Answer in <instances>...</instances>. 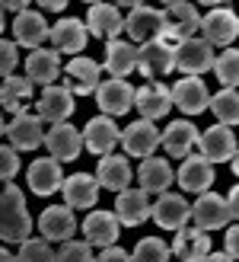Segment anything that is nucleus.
<instances>
[{"mask_svg": "<svg viewBox=\"0 0 239 262\" xmlns=\"http://www.w3.org/2000/svg\"><path fill=\"white\" fill-rule=\"evenodd\" d=\"M163 144V135L156 131L153 122L147 119H137V122H131L125 131H122V147L131 154V157H153V150Z\"/></svg>", "mask_w": 239, "mask_h": 262, "instance_id": "obj_16", "label": "nucleus"}, {"mask_svg": "<svg viewBox=\"0 0 239 262\" xmlns=\"http://www.w3.org/2000/svg\"><path fill=\"white\" fill-rule=\"evenodd\" d=\"M153 214V205H150V195L144 189H125L118 192L115 199V217L122 227H140L144 221Z\"/></svg>", "mask_w": 239, "mask_h": 262, "instance_id": "obj_14", "label": "nucleus"}, {"mask_svg": "<svg viewBox=\"0 0 239 262\" xmlns=\"http://www.w3.org/2000/svg\"><path fill=\"white\" fill-rule=\"evenodd\" d=\"M13 35H16V45L35 51V48H42L45 38H51V29L38 10H26L13 19Z\"/></svg>", "mask_w": 239, "mask_h": 262, "instance_id": "obj_26", "label": "nucleus"}, {"mask_svg": "<svg viewBox=\"0 0 239 262\" xmlns=\"http://www.w3.org/2000/svg\"><path fill=\"white\" fill-rule=\"evenodd\" d=\"M7 138L13 150H35L45 144V131H42V119L32 112H19L13 115L7 125Z\"/></svg>", "mask_w": 239, "mask_h": 262, "instance_id": "obj_12", "label": "nucleus"}, {"mask_svg": "<svg viewBox=\"0 0 239 262\" xmlns=\"http://www.w3.org/2000/svg\"><path fill=\"white\" fill-rule=\"evenodd\" d=\"M61 195H64V205L67 208H74V211H86V208H92L96 199H99V182L89 173H74V176L64 179Z\"/></svg>", "mask_w": 239, "mask_h": 262, "instance_id": "obj_22", "label": "nucleus"}, {"mask_svg": "<svg viewBox=\"0 0 239 262\" xmlns=\"http://www.w3.org/2000/svg\"><path fill=\"white\" fill-rule=\"evenodd\" d=\"M172 179H176V173H172V166L163 160V157H147V160L137 166V182H140V189L147 195L150 192H156V195L169 192Z\"/></svg>", "mask_w": 239, "mask_h": 262, "instance_id": "obj_33", "label": "nucleus"}, {"mask_svg": "<svg viewBox=\"0 0 239 262\" xmlns=\"http://www.w3.org/2000/svg\"><path fill=\"white\" fill-rule=\"evenodd\" d=\"M150 217L163 230H182L185 224H188V217H192V208H188V202H185V195H179V192H163L156 199Z\"/></svg>", "mask_w": 239, "mask_h": 262, "instance_id": "obj_20", "label": "nucleus"}, {"mask_svg": "<svg viewBox=\"0 0 239 262\" xmlns=\"http://www.w3.org/2000/svg\"><path fill=\"white\" fill-rule=\"evenodd\" d=\"M131 176H134V169H131L128 157H122V154H109V157H102L99 166H96V182H99V189L125 192V189L131 186Z\"/></svg>", "mask_w": 239, "mask_h": 262, "instance_id": "obj_29", "label": "nucleus"}, {"mask_svg": "<svg viewBox=\"0 0 239 262\" xmlns=\"http://www.w3.org/2000/svg\"><path fill=\"white\" fill-rule=\"evenodd\" d=\"M19 64V55H16V42H10V38H0V77L10 80L13 71H16Z\"/></svg>", "mask_w": 239, "mask_h": 262, "instance_id": "obj_40", "label": "nucleus"}, {"mask_svg": "<svg viewBox=\"0 0 239 262\" xmlns=\"http://www.w3.org/2000/svg\"><path fill=\"white\" fill-rule=\"evenodd\" d=\"M105 71L115 80H125L128 74L137 71V48L128 38H112L105 42Z\"/></svg>", "mask_w": 239, "mask_h": 262, "instance_id": "obj_28", "label": "nucleus"}, {"mask_svg": "<svg viewBox=\"0 0 239 262\" xmlns=\"http://www.w3.org/2000/svg\"><path fill=\"white\" fill-rule=\"evenodd\" d=\"M74 230H77V217H74V208H67V205H51L38 214V233H42V240L67 243L74 237Z\"/></svg>", "mask_w": 239, "mask_h": 262, "instance_id": "obj_19", "label": "nucleus"}, {"mask_svg": "<svg viewBox=\"0 0 239 262\" xmlns=\"http://www.w3.org/2000/svg\"><path fill=\"white\" fill-rule=\"evenodd\" d=\"M201 32L210 45H220V48H230L236 38H239V16L227 7L220 4L207 13V16H201Z\"/></svg>", "mask_w": 239, "mask_h": 262, "instance_id": "obj_6", "label": "nucleus"}, {"mask_svg": "<svg viewBox=\"0 0 239 262\" xmlns=\"http://www.w3.org/2000/svg\"><path fill=\"white\" fill-rule=\"evenodd\" d=\"M86 23L77 19V16H61L55 26H51V42H55V51L61 55H80V51L86 48Z\"/></svg>", "mask_w": 239, "mask_h": 262, "instance_id": "obj_21", "label": "nucleus"}, {"mask_svg": "<svg viewBox=\"0 0 239 262\" xmlns=\"http://www.w3.org/2000/svg\"><path fill=\"white\" fill-rule=\"evenodd\" d=\"M210 109H214V119L217 125H239V90H217L214 96H210Z\"/></svg>", "mask_w": 239, "mask_h": 262, "instance_id": "obj_35", "label": "nucleus"}, {"mask_svg": "<svg viewBox=\"0 0 239 262\" xmlns=\"http://www.w3.org/2000/svg\"><path fill=\"white\" fill-rule=\"evenodd\" d=\"M42 10H55V13H61V10H67V4H64V0H42V4H38Z\"/></svg>", "mask_w": 239, "mask_h": 262, "instance_id": "obj_46", "label": "nucleus"}, {"mask_svg": "<svg viewBox=\"0 0 239 262\" xmlns=\"http://www.w3.org/2000/svg\"><path fill=\"white\" fill-rule=\"evenodd\" d=\"M214 45L204 35L176 45V71H182V77H201L204 71H214Z\"/></svg>", "mask_w": 239, "mask_h": 262, "instance_id": "obj_3", "label": "nucleus"}, {"mask_svg": "<svg viewBox=\"0 0 239 262\" xmlns=\"http://www.w3.org/2000/svg\"><path fill=\"white\" fill-rule=\"evenodd\" d=\"M115 144H122V131L118 125L109 119V115H96L89 119L86 128H83V147L96 157H109L115 150Z\"/></svg>", "mask_w": 239, "mask_h": 262, "instance_id": "obj_11", "label": "nucleus"}, {"mask_svg": "<svg viewBox=\"0 0 239 262\" xmlns=\"http://www.w3.org/2000/svg\"><path fill=\"white\" fill-rule=\"evenodd\" d=\"M227 202H230V214L239 221V182H236V186L230 189V195H227Z\"/></svg>", "mask_w": 239, "mask_h": 262, "instance_id": "obj_44", "label": "nucleus"}, {"mask_svg": "<svg viewBox=\"0 0 239 262\" xmlns=\"http://www.w3.org/2000/svg\"><path fill=\"white\" fill-rule=\"evenodd\" d=\"M45 147L51 150L55 160H77L83 150V131H77L70 122L51 125V131L45 135Z\"/></svg>", "mask_w": 239, "mask_h": 262, "instance_id": "obj_24", "label": "nucleus"}, {"mask_svg": "<svg viewBox=\"0 0 239 262\" xmlns=\"http://www.w3.org/2000/svg\"><path fill=\"white\" fill-rule=\"evenodd\" d=\"M58 262H96V259H92V250L86 240H67V243H61Z\"/></svg>", "mask_w": 239, "mask_h": 262, "instance_id": "obj_39", "label": "nucleus"}, {"mask_svg": "<svg viewBox=\"0 0 239 262\" xmlns=\"http://www.w3.org/2000/svg\"><path fill=\"white\" fill-rule=\"evenodd\" d=\"M86 29H89V35H102L109 42L118 38V32H125V19L118 13V4H89Z\"/></svg>", "mask_w": 239, "mask_h": 262, "instance_id": "obj_30", "label": "nucleus"}, {"mask_svg": "<svg viewBox=\"0 0 239 262\" xmlns=\"http://www.w3.org/2000/svg\"><path fill=\"white\" fill-rule=\"evenodd\" d=\"M214 74L227 90L239 86V48H223V55L214 61Z\"/></svg>", "mask_w": 239, "mask_h": 262, "instance_id": "obj_36", "label": "nucleus"}, {"mask_svg": "<svg viewBox=\"0 0 239 262\" xmlns=\"http://www.w3.org/2000/svg\"><path fill=\"white\" fill-rule=\"evenodd\" d=\"M201 29V16H198V7L188 0H172L163 7V38L172 45L188 42L195 38V32Z\"/></svg>", "mask_w": 239, "mask_h": 262, "instance_id": "obj_2", "label": "nucleus"}, {"mask_svg": "<svg viewBox=\"0 0 239 262\" xmlns=\"http://www.w3.org/2000/svg\"><path fill=\"white\" fill-rule=\"evenodd\" d=\"M134 106H137V112L147 122H156V119H163V115L172 109V90L163 86V83H156V80H150V83H144L137 90Z\"/></svg>", "mask_w": 239, "mask_h": 262, "instance_id": "obj_25", "label": "nucleus"}, {"mask_svg": "<svg viewBox=\"0 0 239 262\" xmlns=\"http://www.w3.org/2000/svg\"><path fill=\"white\" fill-rule=\"evenodd\" d=\"M118 217L112 214V211H92V214H86V221H83V240L89 243V246H115V240H118Z\"/></svg>", "mask_w": 239, "mask_h": 262, "instance_id": "obj_32", "label": "nucleus"}, {"mask_svg": "<svg viewBox=\"0 0 239 262\" xmlns=\"http://www.w3.org/2000/svg\"><path fill=\"white\" fill-rule=\"evenodd\" d=\"M99 83H102V71H99V64L92 58L77 55L74 61H67V68H64V86H67L70 93L89 96V93L99 90Z\"/></svg>", "mask_w": 239, "mask_h": 262, "instance_id": "obj_10", "label": "nucleus"}, {"mask_svg": "<svg viewBox=\"0 0 239 262\" xmlns=\"http://www.w3.org/2000/svg\"><path fill=\"white\" fill-rule=\"evenodd\" d=\"M64 176L61 173V160H55V157H38V160H32V166H29V173H26V182H29V189L35 192V195H55V192H61V186H64Z\"/></svg>", "mask_w": 239, "mask_h": 262, "instance_id": "obj_17", "label": "nucleus"}, {"mask_svg": "<svg viewBox=\"0 0 239 262\" xmlns=\"http://www.w3.org/2000/svg\"><path fill=\"white\" fill-rule=\"evenodd\" d=\"M96 262H134V259H131V253H125L122 246H105Z\"/></svg>", "mask_w": 239, "mask_h": 262, "instance_id": "obj_43", "label": "nucleus"}, {"mask_svg": "<svg viewBox=\"0 0 239 262\" xmlns=\"http://www.w3.org/2000/svg\"><path fill=\"white\" fill-rule=\"evenodd\" d=\"M172 106L188 112V115H198L210 109V93H207V83L201 77H182L179 83H172Z\"/></svg>", "mask_w": 239, "mask_h": 262, "instance_id": "obj_15", "label": "nucleus"}, {"mask_svg": "<svg viewBox=\"0 0 239 262\" xmlns=\"http://www.w3.org/2000/svg\"><path fill=\"white\" fill-rule=\"evenodd\" d=\"M204 262H236V259H233V256H227V253H210Z\"/></svg>", "mask_w": 239, "mask_h": 262, "instance_id": "obj_47", "label": "nucleus"}, {"mask_svg": "<svg viewBox=\"0 0 239 262\" xmlns=\"http://www.w3.org/2000/svg\"><path fill=\"white\" fill-rule=\"evenodd\" d=\"M29 102H32V83L26 77H16L13 74L10 80H4L0 86V106L4 112H29Z\"/></svg>", "mask_w": 239, "mask_h": 262, "instance_id": "obj_34", "label": "nucleus"}, {"mask_svg": "<svg viewBox=\"0 0 239 262\" xmlns=\"http://www.w3.org/2000/svg\"><path fill=\"white\" fill-rule=\"evenodd\" d=\"M169 250L179 256V262H204L210 256V240L198 227H182L176 230V240H172Z\"/></svg>", "mask_w": 239, "mask_h": 262, "instance_id": "obj_31", "label": "nucleus"}, {"mask_svg": "<svg viewBox=\"0 0 239 262\" xmlns=\"http://www.w3.org/2000/svg\"><path fill=\"white\" fill-rule=\"evenodd\" d=\"M179 186L185 192H192V195H204L210 186H214V179H217V169L214 163L207 160L204 154H192V157H185V163L179 166Z\"/></svg>", "mask_w": 239, "mask_h": 262, "instance_id": "obj_9", "label": "nucleus"}, {"mask_svg": "<svg viewBox=\"0 0 239 262\" xmlns=\"http://www.w3.org/2000/svg\"><path fill=\"white\" fill-rule=\"evenodd\" d=\"M192 221H195V227L198 230H223L233 221L230 214V202L223 199V195L217 192H204V195H198V202L192 205Z\"/></svg>", "mask_w": 239, "mask_h": 262, "instance_id": "obj_5", "label": "nucleus"}, {"mask_svg": "<svg viewBox=\"0 0 239 262\" xmlns=\"http://www.w3.org/2000/svg\"><path fill=\"white\" fill-rule=\"evenodd\" d=\"M61 74V55L55 48H35L29 51L26 58V80L29 83H42V86H51Z\"/></svg>", "mask_w": 239, "mask_h": 262, "instance_id": "obj_27", "label": "nucleus"}, {"mask_svg": "<svg viewBox=\"0 0 239 262\" xmlns=\"http://www.w3.org/2000/svg\"><path fill=\"white\" fill-rule=\"evenodd\" d=\"M137 71L147 77V80H159L176 71V45L166 42V38H156L137 48Z\"/></svg>", "mask_w": 239, "mask_h": 262, "instance_id": "obj_4", "label": "nucleus"}, {"mask_svg": "<svg viewBox=\"0 0 239 262\" xmlns=\"http://www.w3.org/2000/svg\"><path fill=\"white\" fill-rule=\"evenodd\" d=\"M0 10H13V13L19 16V13L29 10V4H26V0H4V4H0Z\"/></svg>", "mask_w": 239, "mask_h": 262, "instance_id": "obj_45", "label": "nucleus"}, {"mask_svg": "<svg viewBox=\"0 0 239 262\" xmlns=\"http://www.w3.org/2000/svg\"><path fill=\"white\" fill-rule=\"evenodd\" d=\"M16 262H58V253L51 250L48 240H26L19 243V253H16Z\"/></svg>", "mask_w": 239, "mask_h": 262, "instance_id": "obj_38", "label": "nucleus"}, {"mask_svg": "<svg viewBox=\"0 0 239 262\" xmlns=\"http://www.w3.org/2000/svg\"><path fill=\"white\" fill-rule=\"evenodd\" d=\"M134 86H131L128 80H115V77H109V80H102L99 90H96V106L102 115H109V119H115V115H125L131 112V106H134Z\"/></svg>", "mask_w": 239, "mask_h": 262, "instance_id": "obj_8", "label": "nucleus"}, {"mask_svg": "<svg viewBox=\"0 0 239 262\" xmlns=\"http://www.w3.org/2000/svg\"><path fill=\"white\" fill-rule=\"evenodd\" d=\"M4 23H7V19H4V10H0V32H4Z\"/></svg>", "mask_w": 239, "mask_h": 262, "instance_id": "obj_51", "label": "nucleus"}, {"mask_svg": "<svg viewBox=\"0 0 239 262\" xmlns=\"http://www.w3.org/2000/svg\"><path fill=\"white\" fill-rule=\"evenodd\" d=\"M169 256H172V250L159 237H144L134 246V253H131L134 262H169Z\"/></svg>", "mask_w": 239, "mask_h": 262, "instance_id": "obj_37", "label": "nucleus"}, {"mask_svg": "<svg viewBox=\"0 0 239 262\" xmlns=\"http://www.w3.org/2000/svg\"><path fill=\"white\" fill-rule=\"evenodd\" d=\"M198 147H201V154L207 157L210 163H223V160H233V157H236L239 144H236L233 128H227V125H210L207 131H201Z\"/></svg>", "mask_w": 239, "mask_h": 262, "instance_id": "obj_18", "label": "nucleus"}, {"mask_svg": "<svg viewBox=\"0 0 239 262\" xmlns=\"http://www.w3.org/2000/svg\"><path fill=\"white\" fill-rule=\"evenodd\" d=\"M7 135V122H4V115H0V138Z\"/></svg>", "mask_w": 239, "mask_h": 262, "instance_id": "obj_50", "label": "nucleus"}, {"mask_svg": "<svg viewBox=\"0 0 239 262\" xmlns=\"http://www.w3.org/2000/svg\"><path fill=\"white\" fill-rule=\"evenodd\" d=\"M223 246H227V256H233V259H239V224H233V227H227V237H223Z\"/></svg>", "mask_w": 239, "mask_h": 262, "instance_id": "obj_42", "label": "nucleus"}, {"mask_svg": "<svg viewBox=\"0 0 239 262\" xmlns=\"http://www.w3.org/2000/svg\"><path fill=\"white\" fill-rule=\"evenodd\" d=\"M19 173V157L10 144H0V182H13V176Z\"/></svg>", "mask_w": 239, "mask_h": 262, "instance_id": "obj_41", "label": "nucleus"}, {"mask_svg": "<svg viewBox=\"0 0 239 262\" xmlns=\"http://www.w3.org/2000/svg\"><path fill=\"white\" fill-rule=\"evenodd\" d=\"M32 237V214L26 208V195L13 186L0 189V240L26 243Z\"/></svg>", "mask_w": 239, "mask_h": 262, "instance_id": "obj_1", "label": "nucleus"}, {"mask_svg": "<svg viewBox=\"0 0 239 262\" xmlns=\"http://www.w3.org/2000/svg\"><path fill=\"white\" fill-rule=\"evenodd\" d=\"M74 115V93L67 86H58L51 83L42 90V96H38V119L42 122H51V125H64Z\"/></svg>", "mask_w": 239, "mask_h": 262, "instance_id": "obj_13", "label": "nucleus"}, {"mask_svg": "<svg viewBox=\"0 0 239 262\" xmlns=\"http://www.w3.org/2000/svg\"><path fill=\"white\" fill-rule=\"evenodd\" d=\"M230 166H233V173H236V179H239V150H236V157H233V163H230Z\"/></svg>", "mask_w": 239, "mask_h": 262, "instance_id": "obj_49", "label": "nucleus"}, {"mask_svg": "<svg viewBox=\"0 0 239 262\" xmlns=\"http://www.w3.org/2000/svg\"><path fill=\"white\" fill-rule=\"evenodd\" d=\"M0 262H16V256H13L10 250H4V246H0Z\"/></svg>", "mask_w": 239, "mask_h": 262, "instance_id": "obj_48", "label": "nucleus"}, {"mask_svg": "<svg viewBox=\"0 0 239 262\" xmlns=\"http://www.w3.org/2000/svg\"><path fill=\"white\" fill-rule=\"evenodd\" d=\"M201 138V131L195 128L192 119H176L169 122L166 131H163V147L169 157H176V160H185V157H192V147L198 144Z\"/></svg>", "mask_w": 239, "mask_h": 262, "instance_id": "obj_23", "label": "nucleus"}, {"mask_svg": "<svg viewBox=\"0 0 239 262\" xmlns=\"http://www.w3.org/2000/svg\"><path fill=\"white\" fill-rule=\"evenodd\" d=\"M125 32L131 35V42H140V45L163 38V10L137 4L128 13V19H125Z\"/></svg>", "mask_w": 239, "mask_h": 262, "instance_id": "obj_7", "label": "nucleus"}]
</instances>
